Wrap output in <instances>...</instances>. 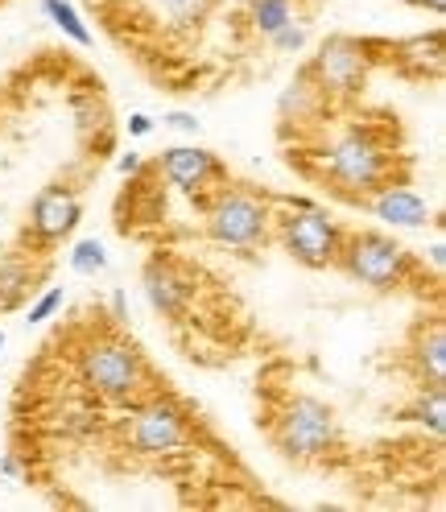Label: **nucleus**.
<instances>
[{"label": "nucleus", "instance_id": "nucleus-1", "mask_svg": "<svg viewBox=\"0 0 446 512\" xmlns=\"http://www.w3.org/2000/svg\"><path fill=\"white\" fill-rule=\"evenodd\" d=\"M389 166H393V153L372 128H347V133H339L323 149V174L343 195H372L376 186H385Z\"/></svg>", "mask_w": 446, "mask_h": 512}, {"label": "nucleus", "instance_id": "nucleus-2", "mask_svg": "<svg viewBox=\"0 0 446 512\" xmlns=\"http://www.w3.org/2000/svg\"><path fill=\"white\" fill-rule=\"evenodd\" d=\"M273 228V211L261 195L240 186H223L207 207V232L219 248H236V252H252L257 244H265Z\"/></svg>", "mask_w": 446, "mask_h": 512}, {"label": "nucleus", "instance_id": "nucleus-3", "mask_svg": "<svg viewBox=\"0 0 446 512\" xmlns=\"http://www.w3.org/2000/svg\"><path fill=\"white\" fill-rule=\"evenodd\" d=\"M281 228V244L294 261L310 265V269H327L339 261V244H343V232L339 223L331 219L327 207L318 203H290L285 215L277 219Z\"/></svg>", "mask_w": 446, "mask_h": 512}, {"label": "nucleus", "instance_id": "nucleus-4", "mask_svg": "<svg viewBox=\"0 0 446 512\" xmlns=\"http://www.w3.org/2000/svg\"><path fill=\"white\" fill-rule=\"evenodd\" d=\"M83 384L104 401H129L145 384V360L120 339H95L79 356Z\"/></svg>", "mask_w": 446, "mask_h": 512}, {"label": "nucleus", "instance_id": "nucleus-5", "mask_svg": "<svg viewBox=\"0 0 446 512\" xmlns=\"http://www.w3.org/2000/svg\"><path fill=\"white\" fill-rule=\"evenodd\" d=\"M335 265H343L347 277H356L360 285H372V290H393V285H401L413 269L409 248H401L397 240L380 236V232L343 236Z\"/></svg>", "mask_w": 446, "mask_h": 512}, {"label": "nucleus", "instance_id": "nucleus-6", "mask_svg": "<svg viewBox=\"0 0 446 512\" xmlns=\"http://www.w3.org/2000/svg\"><path fill=\"white\" fill-rule=\"evenodd\" d=\"M339 438V422L331 405H323L318 397H294L290 405H285L281 422H277V442L285 455L294 459H318L327 455L331 446Z\"/></svg>", "mask_w": 446, "mask_h": 512}, {"label": "nucleus", "instance_id": "nucleus-7", "mask_svg": "<svg viewBox=\"0 0 446 512\" xmlns=\"http://www.w3.org/2000/svg\"><path fill=\"white\" fill-rule=\"evenodd\" d=\"M186 434H190L186 413L166 397H153V401L133 409L129 446L137 455H174L178 446L186 442Z\"/></svg>", "mask_w": 446, "mask_h": 512}, {"label": "nucleus", "instance_id": "nucleus-8", "mask_svg": "<svg viewBox=\"0 0 446 512\" xmlns=\"http://www.w3.org/2000/svg\"><path fill=\"white\" fill-rule=\"evenodd\" d=\"M306 75L327 95H356L368 79V50L356 38H327Z\"/></svg>", "mask_w": 446, "mask_h": 512}, {"label": "nucleus", "instance_id": "nucleus-9", "mask_svg": "<svg viewBox=\"0 0 446 512\" xmlns=\"http://www.w3.org/2000/svg\"><path fill=\"white\" fill-rule=\"evenodd\" d=\"M79 219H83V207L75 199V190L71 186H46L34 199V211H29V228H34L38 240L58 244L79 228Z\"/></svg>", "mask_w": 446, "mask_h": 512}, {"label": "nucleus", "instance_id": "nucleus-10", "mask_svg": "<svg viewBox=\"0 0 446 512\" xmlns=\"http://www.w3.org/2000/svg\"><path fill=\"white\" fill-rule=\"evenodd\" d=\"M162 174L170 186L186 190V195H199L207 190L215 178H223V166L211 149H199V145H170L162 153Z\"/></svg>", "mask_w": 446, "mask_h": 512}, {"label": "nucleus", "instance_id": "nucleus-11", "mask_svg": "<svg viewBox=\"0 0 446 512\" xmlns=\"http://www.w3.org/2000/svg\"><path fill=\"white\" fill-rule=\"evenodd\" d=\"M368 207L380 223H389V228H426L430 223V203L409 186H393V182L376 186Z\"/></svg>", "mask_w": 446, "mask_h": 512}, {"label": "nucleus", "instance_id": "nucleus-12", "mask_svg": "<svg viewBox=\"0 0 446 512\" xmlns=\"http://www.w3.org/2000/svg\"><path fill=\"white\" fill-rule=\"evenodd\" d=\"M141 285H145L149 306L157 314H166V318H178L186 310V302H190V285H186V277L170 261H149Z\"/></svg>", "mask_w": 446, "mask_h": 512}, {"label": "nucleus", "instance_id": "nucleus-13", "mask_svg": "<svg viewBox=\"0 0 446 512\" xmlns=\"http://www.w3.org/2000/svg\"><path fill=\"white\" fill-rule=\"evenodd\" d=\"M413 360H418V372L430 384H446V331H442V323H430V331H422Z\"/></svg>", "mask_w": 446, "mask_h": 512}, {"label": "nucleus", "instance_id": "nucleus-14", "mask_svg": "<svg viewBox=\"0 0 446 512\" xmlns=\"http://www.w3.org/2000/svg\"><path fill=\"white\" fill-rule=\"evenodd\" d=\"M409 418L418 426H426L434 438L446 434V389H442V384H430L426 393H418V401H413V409H409Z\"/></svg>", "mask_w": 446, "mask_h": 512}, {"label": "nucleus", "instance_id": "nucleus-15", "mask_svg": "<svg viewBox=\"0 0 446 512\" xmlns=\"http://www.w3.org/2000/svg\"><path fill=\"white\" fill-rule=\"evenodd\" d=\"M42 13L62 29V38H71L75 46H91L95 38H91V29H87V21L79 17V9L71 5V0H42Z\"/></svg>", "mask_w": 446, "mask_h": 512}, {"label": "nucleus", "instance_id": "nucleus-16", "mask_svg": "<svg viewBox=\"0 0 446 512\" xmlns=\"http://www.w3.org/2000/svg\"><path fill=\"white\" fill-rule=\"evenodd\" d=\"M248 21L261 38H273L281 25L294 21V0H252L248 5Z\"/></svg>", "mask_w": 446, "mask_h": 512}, {"label": "nucleus", "instance_id": "nucleus-17", "mask_svg": "<svg viewBox=\"0 0 446 512\" xmlns=\"http://www.w3.org/2000/svg\"><path fill=\"white\" fill-rule=\"evenodd\" d=\"M157 5H162L166 25L178 29V34H186V29H195V25L211 13L215 0H157Z\"/></svg>", "mask_w": 446, "mask_h": 512}, {"label": "nucleus", "instance_id": "nucleus-18", "mask_svg": "<svg viewBox=\"0 0 446 512\" xmlns=\"http://www.w3.org/2000/svg\"><path fill=\"white\" fill-rule=\"evenodd\" d=\"M67 261H71V273H79V277H100L108 269V248L95 236H87V240H75Z\"/></svg>", "mask_w": 446, "mask_h": 512}, {"label": "nucleus", "instance_id": "nucleus-19", "mask_svg": "<svg viewBox=\"0 0 446 512\" xmlns=\"http://www.w3.org/2000/svg\"><path fill=\"white\" fill-rule=\"evenodd\" d=\"M25 290H29V269L17 256H5V261H0V306H13Z\"/></svg>", "mask_w": 446, "mask_h": 512}, {"label": "nucleus", "instance_id": "nucleus-20", "mask_svg": "<svg viewBox=\"0 0 446 512\" xmlns=\"http://www.w3.org/2000/svg\"><path fill=\"white\" fill-rule=\"evenodd\" d=\"M318 95H323V91L314 87V79H310V75H302V79H298L290 91L281 95V116H290V112H294V120H298V116H306V112H310V104L318 100Z\"/></svg>", "mask_w": 446, "mask_h": 512}, {"label": "nucleus", "instance_id": "nucleus-21", "mask_svg": "<svg viewBox=\"0 0 446 512\" xmlns=\"http://www.w3.org/2000/svg\"><path fill=\"white\" fill-rule=\"evenodd\" d=\"M269 42H273V50H281V54H302V50H306V42H310V29H306V21H298V17H294L290 25H281Z\"/></svg>", "mask_w": 446, "mask_h": 512}, {"label": "nucleus", "instance_id": "nucleus-22", "mask_svg": "<svg viewBox=\"0 0 446 512\" xmlns=\"http://www.w3.org/2000/svg\"><path fill=\"white\" fill-rule=\"evenodd\" d=\"M62 298H67V294H62V285H54V290H46L34 306H29V314H25V327H42L46 323V318H54V310L62 306Z\"/></svg>", "mask_w": 446, "mask_h": 512}, {"label": "nucleus", "instance_id": "nucleus-23", "mask_svg": "<svg viewBox=\"0 0 446 512\" xmlns=\"http://www.w3.org/2000/svg\"><path fill=\"white\" fill-rule=\"evenodd\" d=\"M162 124H166V128H174V133H186V137H199V128H203L195 112H170Z\"/></svg>", "mask_w": 446, "mask_h": 512}, {"label": "nucleus", "instance_id": "nucleus-24", "mask_svg": "<svg viewBox=\"0 0 446 512\" xmlns=\"http://www.w3.org/2000/svg\"><path fill=\"white\" fill-rule=\"evenodd\" d=\"M116 170H120L124 178H133V174H141V170H145V157H141L137 149H129V153H120V157H116Z\"/></svg>", "mask_w": 446, "mask_h": 512}, {"label": "nucleus", "instance_id": "nucleus-25", "mask_svg": "<svg viewBox=\"0 0 446 512\" xmlns=\"http://www.w3.org/2000/svg\"><path fill=\"white\" fill-rule=\"evenodd\" d=\"M149 133H153V116L133 112V116H129V137H149Z\"/></svg>", "mask_w": 446, "mask_h": 512}, {"label": "nucleus", "instance_id": "nucleus-26", "mask_svg": "<svg viewBox=\"0 0 446 512\" xmlns=\"http://www.w3.org/2000/svg\"><path fill=\"white\" fill-rule=\"evenodd\" d=\"M430 265H434L438 273H442V265H446V240H442V236L430 240Z\"/></svg>", "mask_w": 446, "mask_h": 512}, {"label": "nucleus", "instance_id": "nucleus-27", "mask_svg": "<svg viewBox=\"0 0 446 512\" xmlns=\"http://www.w3.org/2000/svg\"><path fill=\"white\" fill-rule=\"evenodd\" d=\"M112 314L120 318V323L129 318V294H124V290H112Z\"/></svg>", "mask_w": 446, "mask_h": 512}, {"label": "nucleus", "instance_id": "nucleus-28", "mask_svg": "<svg viewBox=\"0 0 446 512\" xmlns=\"http://www.w3.org/2000/svg\"><path fill=\"white\" fill-rule=\"evenodd\" d=\"M0 471L17 479V475H21V459H17V455H5V459H0Z\"/></svg>", "mask_w": 446, "mask_h": 512}, {"label": "nucleus", "instance_id": "nucleus-29", "mask_svg": "<svg viewBox=\"0 0 446 512\" xmlns=\"http://www.w3.org/2000/svg\"><path fill=\"white\" fill-rule=\"evenodd\" d=\"M422 9H430L434 17H442L446 13V0H422Z\"/></svg>", "mask_w": 446, "mask_h": 512}, {"label": "nucleus", "instance_id": "nucleus-30", "mask_svg": "<svg viewBox=\"0 0 446 512\" xmlns=\"http://www.w3.org/2000/svg\"><path fill=\"white\" fill-rule=\"evenodd\" d=\"M401 5H413V9H422V0H401Z\"/></svg>", "mask_w": 446, "mask_h": 512}, {"label": "nucleus", "instance_id": "nucleus-31", "mask_svg": "<svg viewBox=\"0 0 446 512\" xmlns=\"http://www.w3.org/2000/svg\"><path fill=\"white\" fill-rule=\"evenodd\" d=\"M0 351H5V331H0Z\"/></svg>", "mask_w": 446, "mask_h": 512}]
</instances>
